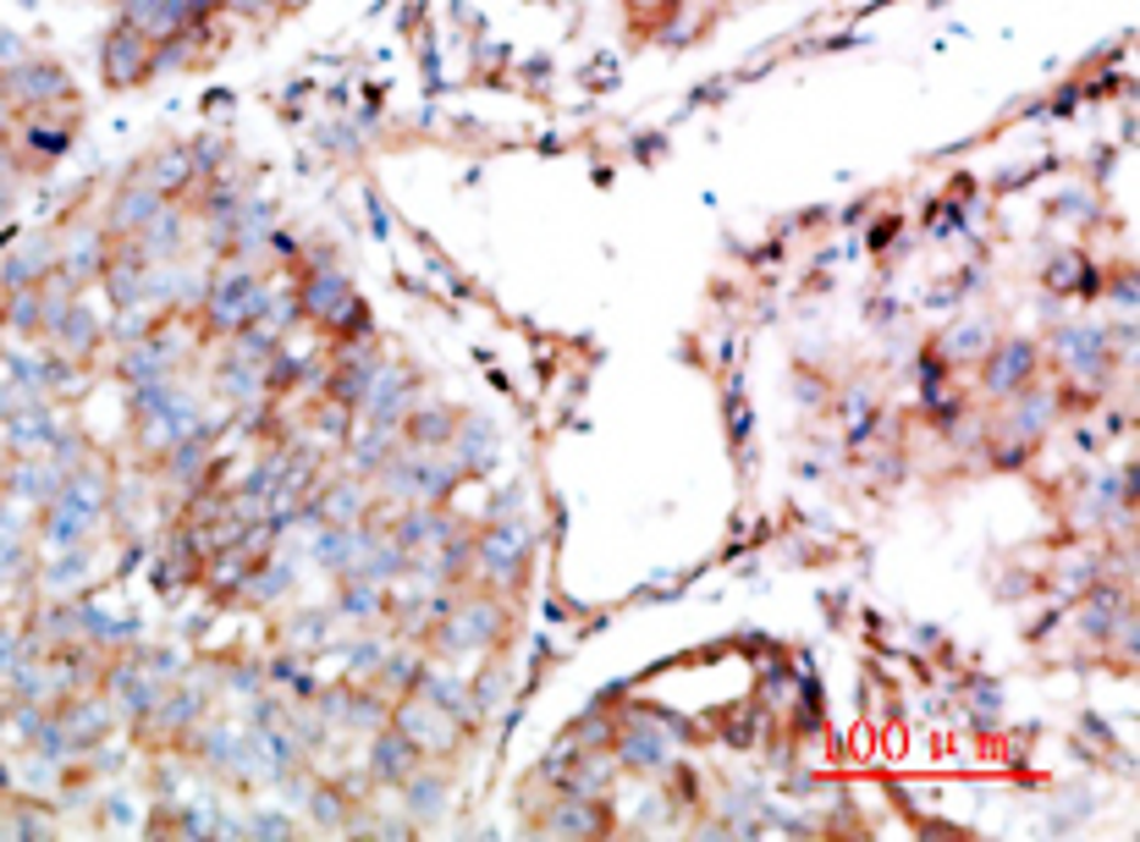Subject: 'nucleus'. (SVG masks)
Returning <instances> with one entry per match:
<instances>
[{
  "label": "nucleus",
  "instance_id": "nucleus-1",
  "mask_svg": "<svg viewBox=\"0 0 1140 842\" xmlns=\"http://www.w3.org/2000/svg\"><path fill=\"white\" fill-rule=\"evenodd\" d=\"M7 83H12V89H7L12 100H34V105H45V100H56V94L67 89V78H62L56 67H45V61H18Z\"/></svg>",
  "mask_w": 1140,
  "mask_h": 842
},
{
  "label": "nucleus",
  "instance_id": "nucleus-2",
  "mask_svg": "<svg viewBox=\"0 0 1140 842\" xmlns=\"http://www.w3.org/2000/svg\"><path fill=\"white\" fill-rule=\"evenodd\" d=\"M105 72H111V83H127V78L144 72V29H138V23L116 29V40H111V50H105Z\"/></svg>",
  "mask_w": 1140,
  "mask_h": 842
},
{
  "label": "nucleus",
  "instance_id": "nucleus-3",
  "mask_svg": "<svg viewBox=\"0 0 1140 842\" xmlns=\"http://www.w3.org/2000/svg\"><path fill=\"white\" fill-rule=\"evenodd\" d=\"M342 308H353V297H347V281H342V276H331V270H320V276L309 281V314L331 319V314H342Z\"/></svg>",
  "mask_w": 1140,
  "mask_h": 842
},
{
  "label": "nucleus",
  "instance_id": "nucleus-4",
  "mask_svg": "<svg viewBox=\"0 0 1140 842\" xmlns=\"http://www.w3.org/2000/svg\"><path fill=\"white\" fill-rule=\"evenodd\" d=\"M160 210V188L144 182V188H127L122 204H116V226H149V215Z\"/></svg>",
  "mask_w": 1140,
  "mask_h": 842
},
{
  "label": "nucleus",
  "instance_id": "nucleus-5",
  "mask_svg": "<svg viewBox=\"0 0 1140 842\" xmlns=\"http://www.w3.org/2000/svg\"><path fill=\"white\" fill-rule=\"evenodd\" d=\"M1003 352H1008V358L992 369V385H997V391H1008V385L1025 380V369H1030V347H1003Z\"/></svg>",
  "mask_w": 1140,
  "mask_h": 842
},
{
  "label": "nucleus",
  "instance_id": "nucleus-6",
  "mask_svg": "<svg viewBox=\"0 0 1140 842\" xmlns=\"http://www.w3.org/2000/svg\"><path fill=\"white\" fill-rule=\"evenodd\" d=\"M409 436H414L420 447H442V441L452 436V425H447V413H425V418H414V425H409Z\"/></svg>",
  "mask_w": 1140,
  "mask_h": 842
},
{
  "label": "nucleus",
  "instance_id": "nucleus-7",
  "mask_svg": "<svg viewBox=\"0 0 1140 842\" xmlns=\"http://www.w3.org/2000/svg\"><path fill=\"white\" fill-rule=\"evenodd\" d=\"M0 127H7V105H0Z\"/></svg>",
  "mask_w": 1140,
  "mask_h": 842
}]
</instances>
